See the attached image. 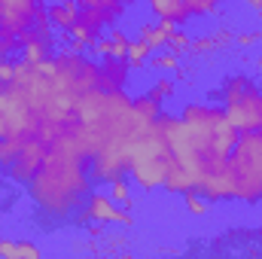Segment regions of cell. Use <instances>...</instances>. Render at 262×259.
Masks as SVG:
<instances>
[{
  "label": "cell",
  "instance_id": "obj_1",
  "mask_svg": "<svg viewBox=\"0 0 262 259\" xmlns=\"http://www.w3.org/2000/svg\"><path fill=\"white\" fill-rule=\"evenodd\" d=\"M168 146H171V174L165 180V192H198V186L226 168V159L238 140L235 125L226 119L223 107L192 101L180 110V116H159Z\"/></svg>",
  "mask_w": 262,
  "mask_h": 259
},
{
  "label": "cell",
  "instance_id": "obj_2",
  "mask_svg": "<svg viewBox=\"0 0 262 259\" xmlns=\"http://www.w3.org/2000/svg\"><path fill=\"white\" fill-rule=\"evenodd\" d=\"M12 82L28 98L40 119V134L46 143H52L61 131L73 128L76 122V104L98 89L101 67L85 58L76 49H64L58 55H49L43 61H18Z\"/></svg>",
  "mask_w": 262,
  "mask_h": 259
},
{
  "label": "cell",
  "instance_id": "obj_3",
  "mask_svg": "<svg viewBox=\"0 0 262 259\" xmlns=\"http://www.w3.org/2000/svg\"><path fill=\"white\" fill-rule=\"evenodd\" d=\"M28 192L40 207V213L52 220L76 217V210L92 192V174H89V159L82 156L73 128L61 131L49 143L43 165L28 180Z\"/></svg>",
  "mask_w": 262,
  "mask_h": 259
},
{
  "label": "cell",
  "instance_id": "obj_4",
  "mask_svg": "<svg viewBox=\"0 0 262 259\" xmlns=\"http://www.w3.org/2000/svg\"><path fill=\"white\" fill-rule=\"evenodd\" d=\"M171 146L162 122L156 119L152 125L140 131L131 143V159H128V174L134 180V186L152 192V189H165V180L171 174Z\"/></svg>",
  "mask_w": 262,
  "mask_h": 259
},
{
  "label": "cell",
  "instance_id": "obj_5",
  "mask_svg": "<svg viewBox=\"0 0 262 259\" xmlns=\"http://www.w3.org/2000/svg\"><path fill=\"white\" fill-rule=\"evenodd\" d=\"M226 171L232 180V201L256 204L262 201V134L259 131H241L229 159Z\"/></svg>",
  "mask_w": 262,
  "mask_h": 259
},
{
  "label": "cell",
  "instance_id": "obj_6",
  "mask_svg": "<svg viewBox=\"0 0 262 259\" xmlns=\"http://www.w3.org/2000/svg\"><path fill=\"white\" fill-rule=\"evenodd\" d=\"M223 113L235 131H262V89L250 76H229L220 89Z\"/></svg>",
  "mask_w": 262,
  "mask_h": 259
},
{
  "label": "cell",
  "instance_id": "obj_7",
  "mask_svg": "<svg viewBox=\"0 0 262 259\" xmlns=\"http://www.w3.org/2000/svg\"><path fill=\"white\" fill-rule=\"evenodd\" d=\"M40 134V119L15 82H0V140H28Z\"/></svg>",
  "mask_w": 262,
  "mask_h": 259
},
{
  "label": "cell",
  "instance_id": "obj_8",
  "mask_svg": "<svg viewBox=\"0 0 262 259\" xmlns=\"http://www.w3.org/2000/svg\"><path fill=\"white\" fill-rule=\"evenodd\" d=\"M43 9V0H0V37L6 40L9 52L34 40L37 15Z\"/></svg>",
  "mask_w": 262,
  "mask_h": 259
},
{
  "label": "cell",
  "instance_id": "obj_9",
  "mask_svg": "<svg viewBox=\"0 0 262 259\" xmlns=\"http://www.w3.org/2000/svg\"><path fill=\"white\" fill-rule=\"evenodd\" d=\"M76 220L79 223H101V226H107V223L131 226L134 223V217L128 210L119 201H113V195H104V192H89L85 207H82V213H76Z\"/></svg>",
  "mask_w": 262,
  "mask_h": 259
},
{
  "label": "cell",
  "instance_id": "obj_10",
  "mask_svg": "<svg viewBox=\"0 0 262 259\" xmlns=\"http://www.w3.org/2000/svg\"><path fill=\"white\" fill-rule=\"evenodd\" d=\"M46 153H49V143H46L43 137H28V140L21 143L18 156L6 165L9 177H12V180H18V183H28V180L37 174V168L43 165Z\"/></svg>",
  "mask_w": 262,
  "mask_h": 259
},
{
  "label": "cell",
  "instance_id": "obj_11",
  "mask_svg": "<svg viewBox=\"0 0 262 259\" xmlns=\"http://www.w3.org/2000/svg\"><path fill=\"white\" fill-rule=\"evenodd\" d=\"M101 67V82H98V89H107V92H113V89H125V82H128V73L131 67L125 58H113V55H107L104 58V64Z\"/></svg>",
  "mask_w": 262,
  "mask_h": 259
},
{
  "label": "cell",
  "instance_id": "obj_12",
  "mask_svg": "<svg viewBox=\"0 0 262 259\" xmlns=\"http://www.w3.org/2000/svg\"><path fill=\"white\" fill-rule=\"evenodd\" d=\"M49 21L55 31H70L79 21V3L64 0V3H49Z\"/></svg>",
  "mask_w": 262,
  "mask_h": 259
},
{
  "label": "cell",
  "instance_id": "obj_13",
  "mask_svg": "<svg viewBox=\"0 0 262 259\" xmlns=\"http://www.w3.org/2000/svg\"><path fill=\"white\" fill-rule=\"evenodd\" d=\"M146 3H149V9H152V12H156L159 18L177 21L180 28H183V21H186V18H192L183 0H146Z\"/></svg>",
  "mask_w": 262,
  "mask_h": 259
},
{
  "label": "cell",
  "instance_id": "obj_14",
  "mask_svg": "<svg viewBox=\"0 0 262 259\" xmlns=\"http://www.w3.org/2000/svg\"><path fill=\"white\" fill-rule=\"evenodd\" d=\"M134 113H137V119H140L143 125H152V122L162 116V101H159V98H152V95L146 92V95L134 98Z\"/></svg>",
  "mask_w": 262,
  "mask_h": 259
},
{
  "label": "cell",
  "instance_id": "obj_15",
  "mask_svg": "<svg viewBox=\"0 0 262 259\" xmlns=\"http://www.w3.org/2000/svg\"><path fill=\"white\" fill-rule=\"evenodd\" d=\"M0 256L6 259H40V247L31 241H0Z\"/></svg>",
  "mask_w": 262,
  "mask_h": 259
},
{
  "label": "cell",
  "instance_id": "obj_16",
  "mask_svg": "<svg viewBox=\"0 0 262 259\" xmlns=\"http://www.w3.org/2000/svg\"><path fill=\"white\" fill-rule=\"evenodd\" d=\"M76 3L85 6V9H101V12L110 18V25H116L119 15L125 12V0H76Z\"/></svg>",
  "mask_w": 262,
  "mask_h": 259
},
{
  "label": "cell",
  "instance_id": "obj_17",
  "mask_svg": "<svg viewBox=\"0 0 262 259\" xmlns=\"http://www.w3.org/2000/svg\"><path fill=\"white\" fill-rule=\"evenodd\" d=\"M137 37H140L152 52H159V49H165V46H168V31H162L159 25H143Z\"/></svg>",
  "mask_w": 262,
  "mask_h": 259
},
{
  "label": "cell",
  "instance_id": "obj_18",
  "mask_svg": "<svg viewBox=\"0 0 262 259\" xmlns=\"http://www.w3.org/2000/svg\"><path fill=\"white\" fill-rule=\"evenodd\" d=\"M49 52H52V40H28L25 46H21V55H25V61H43V58H49Z\"/></svg>",
  "mask_w": 262,
  "mask_h": 259
},
{
  "label": "cell",
  "instance_id": "obj_19",
  "mask_svg": "<svg viewBox=\"0 0 262 259\" xmlns=\"http://www.w3.org/2000/svg\"><path fill=\"white\" fill-rule=\"evenodd\" d=\"M149 55H152V49L137 37V40H131V46H128V67H143V64H149Z\"/></svg>",
  "mask_w": 262,
  "mask_h": 259
},
{
  "label": "cell",
  "instance_id": "obj_20",
  "mask_svg": "<svg viewBox=\"0 0 262 259\" xmlns=\"http://www.w3.org/2000/svg\"><path fill=\"white\" fill-rule=\"evenodd\" d=\"M110 43H113V58H128V46H131V37L125 31H119V28H113L110 31Z\"/></svg>",
  "mask_w": 262,
  "mask_h": 259
},
{
  "label": "cell",
  "instance_id": "obj_21",
  "mask_svg": "<svg viewBox=\"0 0 262 259\" xmlns=\"http://www.w3.org/2000/svg\"><path fill=\"white\" fill-rule=\"evenodd\" d=\"M110 195H113V201H119L122 207H131V189H128V180H125V177L110 180Z\"/></svg>",
  "mask_w": 262,
  "mask_h": 259
},
{
  "label": "cell",
  "instance_id": "obj_22",
  "mask_svg": "<svg viewBox=\"0 0 262 259\" xmlns=\"http://www.w3.org/2000/svg\"><path fill=\"white\" fill-rule=\"evenodd\" d=\"M149 64L156 67V70H165V73H171V70H177V67H180V55H177V52H162V55H156V52H152Z\"/></svg>",
  "mask_w": 262,
  "mask_h": 259
},
{
  "label": "cell",
  "instance_id": "obj_23",
  "mask_svg": "<svg viewBox=\"0 0 262 259\" xmlns=\"http://www.w3.org/2000/svg\"><path fill=\"white\" fill-rule=\"evenodd\" d=\"M186 210L192 217H204V213H210V201L201 192H186Z\"/></svg>",
  "mask_w": 262,
  "mask_h": 259
},
{
  "label": "cell",
  "instance_id": "obj_24",
  "mask_svg": "<svg viewBox=\"0 0 262 259\" xmlns=\"http://www.w3.org/2000/svg\"><path fill=\"white\" fill-rule=\"evenodd\" d=\"M183 3H186L189 15H213L223 0H183Z\"/></svg>",
  "mask_w": 262,
  "mask_h": 259
},
{
  "label": "cell",
  "instance_id": "obj_25",
  "mask_svg": "<svg viewBox=\"0 0 262 259\" xmlns=\"http://www.w3.org/2000/svg\"><path fill=\"white\" fill-rule=\"evenodd\" d=\"M168 46H171V52H177V55H180V52H186V49L192 46V37H189L183 28H177V31L168 37Z\"/></svg>",
  "mask_w": 262,
  "mask_h": 259
},
{
  "label": "cell",
  "instance_id": "obj_26",
  "mask_svg": "<svg viewBox=\"0 0 262 259\" xmlns=\"http://www.w3.org/2000/svg\"><path fill=\"white\" fill-rule=\"evenodd\" d=\"M223 40H226V37H195L189 49H195V52H210V49H216Z\"/></svg>",
  "mask_w": 262,
  "mask_h": 259
},
{
  "label": "cell",
  "instance_id": "obj_27",
  "mask_svg": "<svg viewBox=\"0 0 262 259\" xmlns=\"http://www.w3.org/2000/svg\"><path fill=\"white\" fill-rule=\"evenodd\" d=\"M149 95H152V98H159V101H165V98H171V95H174V82H171V79H159V82L149 89Z\"/></svg>",
  "mask_w": 262,
  "mask_h": 259
},
{
  "label": "cell",
  "instance_id": "obj_28",
  "mask_svg": "<svg viewBox=\"0 0 262 259\" xmlns=\"http://www.w3.org/2000/svg\"><path fill=\"white\" fill-rule=\"evenodd\" d=\"M12 73H15V61H9L6 52H0V82H12Z\"/></svg>",
  "mask_w": 262,
  "mask_h": 259
},
{
  "label": "cell",
  "instance_id": "obj_29",
  "mask_svg": "<svg viewBox=\"0 0 262 259\" xmlns=\"http://www.w3.org/2000/svg\"><path fill=\"white\" fill-rule=\"evenodd\" d=\"M92 46H95V52H98V55H104V58H107V55L113 52V43H110V34H107V37H98V40H95Z\"/></svg>",
  "mask_w": 262,
  "mask_h": 259
},
{
  "label": "cell",
  "instance_id": "obj_30",
  "mask_svg": "<svg viewBox=\"0 0 262 259\" xmlns=\"http://www.w3.org/2000/svg\"><path fill=\"white\" fill-rule=\"evenodd\" d=\"M262 40V31H253V34H250V31H247V34H238V43H241V46H253V43H259Z\"/></svg>",
  "mask_w": 262,
  "mask_h": 259
},
{
  "label": "cell",
  "instance_id": "obj_31",
  "mask_svg": "<svg viewBox=\"0 0 262 259\" xmlns=\"http://www.w3.org/2000/svg\"><path fill=\"white\" fill-rule=\"evenodd\" d=\"M247 6L250 9H262V0H247Z\"/></svg>",
  "mask_w": 262,
  "mask_h": 259
},
{
  "label": "cell",
  "instance_id": "obj_32",
  "mask_svg": "<svg viewBox=\"0 0 262 259\" xmlns=\"http://www.w3.org/2000/svg\"><path fill=\"white\" fill-rule=\"evenodd\" d=\"M0 52H9V49H6V40H3V37H0Z\"/></svg>",
  "mask_w": 262,
  "mask_h": 259
},
{
  "label": "cell",
  "instance_id": "obj_33",
  "mask_svg": "<svg viewBox=\"0 0 262 259\" xmlns=\"http://www.w3.org/2000/svg\"><path fill=\"white\" fill-rule=\"evenodd\" d=\"M256 67H259V73H262V58H259V61H256Z\"/></svg>",
  "mask_w": 262,
  "mask_h": 259
},
{
  "label": "cell",
  "instance_id": "obj_34",
  "mask_svg": "<svg viewBox=\"0 0 262 259\" xmlns=\"http://www.w3.org/2000/svg\"><path fill=\"white\" fill-rule=\"evenodd\" d=\"M52 3H64V0H52Z\"/></svg>",
  "mask_w": 262,
  "mask_h": 259
},
{
  "label": "cell",
  "instance_id": "obj_35",
  "mask_svg": "<svg viewBox=\"0 0 262 259\" xmlns=\"http://www.w3.org/2000/svg\"><path fill=\"white\" fill-rule=\"evenodd\" d=\"M125 3H134V0H125Z\"/></svg>",
  "mask_w": 262,
  "mask_h": 259
},
{
  "label": "cell",
  "instance_id": "obj_36",
  "mask_svg": "<svg viewBox=\"0 0 262 259\" xmlns=\"http://www.w3.org/2000/svg\"><path fill=\"white\" fill-rule=\"evenodd\" d=\"M259 18H262V9H259Z\"/></svg>",
  "mask_w": 262,
  "mask_h": 259
},
{
  "label": "cell",
  "instance_id": "obj_37",
  "mask_svg": "<svg viewBox=\"0 0 262 259\" xmlns=\"http://www.w3.org/2000/svg\"><path fill=\"white\" fill-rule=\"evenodd\" d=\"M259 134H262V131H259Z\"/></svg>",
  "mask_w": 262,
  "mask_h": 259
}]
</instances>
